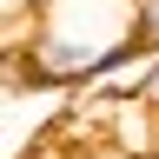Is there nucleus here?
<instances>
[{"instance_id": "nucleus-2", "label": "nucleus", "mask_w": 159, "mask_h": 159, "mask_svg": "<svg viewBox=\"0 0 159 159\" xmlns=\"http://www.w3.org/2000/svg\"><path fill=\"white\" fill-rule=\"evenodd\" d=\"M139 93H146V99H152V106H159V53L146 60V66H139Z\"/></svg>"}, {"instance_id": "nucleus-1", "label": "nucleus", "mask_w": 159, "mask_h": 159, "mask_svg": "<svg viewBox=\"0 0 159 159\" xmlns=\"http://www.w3.org/2000/svg\"><path fill=\"white\" fill-rule=\"evenodd\" d=\"M106 146L119 159H159V106L146 93L106 99Z\"/></svg>"}]
</instances>
